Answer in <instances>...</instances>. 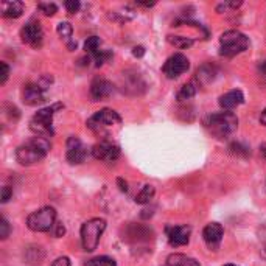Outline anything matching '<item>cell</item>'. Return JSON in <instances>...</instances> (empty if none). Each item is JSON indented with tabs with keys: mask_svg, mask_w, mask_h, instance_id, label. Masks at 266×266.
Instances as JSON below:
<instances>
[{
	"mask_svg": "<svg viewBox=\"0 0 266 266\" xmlns=\"http://www.w3.org/2000/svg\"><path fill=\"white\" fill-rule=\"evenodd\" d=\"M50 148L52 145L49 140L36 136L18 148V151H16V159L22 165H33L36 162H41L49 154Z\"/></svg>",
	"mask_w": 266,
	"mask_h": 266,
	"instance_id": "cell-1",
	"label": "cell"
},
{
	"mask_svg": "<svg viewBox=\"0 0 266 266\" xmlns=\"http://www.w3.org/2000/svg\"><path fill=\"white\" fill-rule=\"evenodd\" d=\"M204 124H206L207 131L216 139H226L237 131L238 118L235 114L224 111V112H216V114L209 115Z\"/></svg>",
	"mask_w": 266,
	"mask_h": 266,
	"instance_id": "cell-2",
	"label": "cell"
},
{
	"mask_svg": "<svg viewBox=\"0 0 266 266\" xmlns=\"http://www.w3.org/2000/svg\"><path fill=\"white\" fill-rule=\"evenodd\" d=\"M64 107L61 103L49 106V107H44L41 111H38L33 118L30 121V129L33 131L38 137H52L53 136V115L58 109Z\"/></svg>",
	"mask_w": 266,
	"mask_h": 266,
	"instance_id": "cell-3",
	"label": "cell"
},
{
	"mask_svg": "<svg viewBox=\"0 0 266 266\" xmlns=\"http://www.w3.org/2000/svg\"><path fill=\"white\" fill-rule=\"evenodd\" d=\"M104 229H106V221L100 220V218H93V220H89L81 226V241H83L84 251L89 252L95 251Z\"/></svg>",
	"mask_w": 266,
	"mask_h": 266,
	"instance_id": "cell-4",
	"label": "cell"
},
{
	"mask_svg": "<svg viewBox=\"0 0 266 266\" xmlns=\"http://www.w3.org/2000/svg\"><path fill=\"white\" fill-rule=\"evenodd\" d=\"M220 45H221V55L232 58L247 50L249 39L237 30H229L226 33H223L220 39Z\"/></svg>",
	"mask_w": 266,
	"mask_h": 266,
	"instance_id": "cell-5",
	"label": "cell"
},
{
	"mask_svg": "<svg viewBox=\"0 0 266 266\" xmlns=\"http://www.w3.org/2000/svg\"><path fill=\"white\" fill-rule=\"evenodd\" d=\"M56 212L52 207H44L27 218V226L33 232H47L55 226Z\"/></svg>",
	"mask_w": 266,
	"mask_h": 266,
	"instance_id": "cell-6",
	"label": "cell"
},
{
	"mask_svg": "<svg viewBox=\"0 0 266 266\" xmlns=\"http://www.w3.org/2000/svg\"><path fill=\"white\" fill-rule=\"evenodd\" d=\"M190 67V62L187 59V56H184L182 53H176L173 56H170L167 59V62L162 67L164 75H167V78L173 80V78H178L179 75L185 73Z\"/></svg>",
	"mask_w": 266,
	"mask_h": 266,
	"instance_id": "cell-7",
	"label": "cell"
},
{
	"mask_svg": "<svg viewBox=\"0 0 266 266\" xmlns=\"http://www.w3.org/2000/svg\"><path fill=\"white\" fill-rule=\"evenodd\" d=\"M21 38H22V42L31 45L33 49H39L44 39V31H42L41 24L39 22L25 24L21 30Z\"/></svg>",
	"mask_w": 266,
	"mask_h": 266,
	"instance_id": "cell-8",
	"label": "cell"
},
{
	"mask_svg": "<svg viewBox=\"0 0 266 266\" xmlns=\"http://www.w3.org/2000/svg\"><path fill=\"white\" fill-rule=\"evenodd\" d=\"M115 123H120V115L112 109H101L87 120V126L92 129H100L104 126H112Z\"/></svg>",
	"mask_w": 266,
	"mask_h": 266,
	"instance_id": "cell-9",
	"label": "cell"
},
{
	"mask_svg": "<svg viewBox=\"0 0 266 266\" xmlns=\"http://www.w3.org/2000/svg\"><path fill=\"white\" fill-rule=\"evenodd\" d=\"M165 232H167V238H168L170 246L179 247L189 243L192 227L190 226H167Z\"/></svg>",
	"mask_w": 266,
	"mask_h": 266,
	"instance_id": "cell-10",
	"label": "cell"
},
{
	"mask_svg": "<svg viewBox=\"0 0 266 266\" xmlns=\"http://www.w3.org/2000/svg\"><path fill=\"white\" fill-rule=\"evenodd\" d=\"M87 156V148L83 145V142L78 137L72 136L67 140V154L66 158L70 164H81L84 162Z\"/></svg>",
	"mask_w": 266,
	"mask_h": 266,
	"instance_id": "cell-11",
	"label": "cell"
},
{
	"mask_svg": "<svg viewBox=\"0 0 266 266\" xmlns=\"http://www.w3.org/2000/svg\"><path fill=\"white\" fill-rule=\"evenodd\" d=\"M92 154L95 159H100V161H106V162H114L118 159L120 156V148L111 142H100L97 144L95 147L92 148Z\"/></svg>",
	"mask_w": 266,
	"mask_h": 266,
	"instance_id": "cell-12",
	"label": "cell"
},
{
	"mask_svg": "<svg viewBox=\"0 0 266 266\" xmlns=\"http://www.w3.org/2000/svg\"><path fill=\"white\" fill-rule=\"evenodd\" d=\"M223 235H224V229L218 223H210L204 227V230H202L204 241L212 251H218V247H220L221 240H223Z\"/></svg>",
	"mask_w": 266,
	"mask_h": 266,
	"instance_id": "cell-13",
	"label": "cell"
},
{
	"mask_svg": "<svg viewBox=\"0 0 266 266\" xmlns=\"http://www.w3.org/2000/svg\"><path fill=\"white\" fill-rule=\"evenodd\" d=\"M112 92H114L112 83H109L104 78H97L90 84V97L93 101H101L111 95Z\"/></svg>",
	"mask_w": 266,
	"mask_h": 266,
	"instance_id": "cell-14",
	"label": "cell"
},
{
	"mask_svg": "<svg viewBox=\"0 0 266 266\" xmlns=\"http://www.w3.org/2000/svg\"><path fill=\"white\" fill-rule=\"evenodd\" d=\"M24 103L28 106H38L41 103L45 101V95H44V87H41V84H33L30 83L24 87V93H22Z\"/></svg>",
	"mask_w": 266,
	"mask_h": 266,
	"instance_id": "cell-15",
	"label": "cell"
},
{
	"mask_svg": "<svg viewBox=\"0 0 266 266\" xmlns=\"http://www.w3.org/2000/svg\"><path fill=\"white\" fill-rule=\"evenodd\" d=\"M244 101V95L241 90H230L224 95L220 97V106L224 111H230V109H235Z\"/></svg>",
	"mask_w": 266,
	"mask_h": 266,
	"instance_id": "cell-16",
	"label": "cell"
},
{
	"mask_svg": "<svg viewBox=\"0 0 266 266\" xmlns=\"http://www.w3.org/2000/svg\"><path fill=\"white\" fill-rule=\"evenodd\" d=\"M24 13V4L13 0V2H4L2 5V14L8 19H18Z\"/></svg>",
	"mask_w": 266,
	"mask_h": 266,
	"instance_id": "cell-17",
	"label": "cell"
},
{
	"mask_svg": "<svg viewBox=\"0 0 266 266\" xmlns=\"http://www.w3.org/2000/svg\"><path fill=\"white\" fill-rule=\"evenodd\" d=\"M164 266H201V264L192 257H187L184 254H173L167 258Z\"/></svg>",
	"mask_w": 266,
	"mask_h": 266,
	"instance_id": "cell-18",
	"label": "cell"
},
{
	"mask_svg": "<svg viewBox=\"0 0 266 266\" xmlns=\"http://www.w3.org/2000/svg\"><path fill=\"white\" fill-rule=\"evenodd\" d=\"M195 93H196V84L190 81L181 87V90L178 92V100H190L192 97H195Z\"/></svg>",
	"mask_w": 266,
	"mask_h": 266,
	"instance_id": "cell-19",
	"label": "cell"
},
{
	"mask_svg": "<svg viewBox=\"0 0 266 266\" xmlns=\"http://www.w3.org/2000/svg\"><path fill=\"white\" fill-rule=\"evenodd\" d=\"M154 196V187L153 185H145L142 190H140V193L136 196V202L137 204H147V202H150Z\"/></svg>",
	"mask_w": 266,
	"mask_h": 266,
	"instance_id": "cell-20",
	"label": "cell"
},
{
	"mask_svg": "<svg viewBox=\"0 0 266 266\" xmlns=\"http://www.w3.org/2000/svg\"><path fill=\"white\" fill-rule=\"evenodd\" d=\"M87 266H117L115 260L111 258V257H106V255H101V257H95L87 261Z\"/></svg>",
	"mask_w": 266,
	"mask_h": 266,
	"instance_id": "cell-21",
	"label": "cell"
},
{
	"mask_svg": "<svg viewBox=\"0 0 266 266\" xmlns=\"http://www.w3.org/2000/svg\"><path fill=\"white\" fill-rule=\"evenodd\" d=\"M100 45H101L100 38L90 36V38H87V41L84 42V50H86L87 53H93V55H95V53L98 52V49H100Z\"/></svg>",
	"mask_w": 266,
	"mask_h": 266,
	"instance_id": "cell-22",
	"label": "cell"
},
{
	"mask_svg": "<svg viewBox=\"0 0 266 266\" xmlns=\"http://www.w3.org/2000/svg\"><path fill=\"white\" fill-rule=\"evenodd\" d=\"M168 41L173 44L178 49H189L193 45V41L190 38H182V36H170Z\"/></svg>",
	"mask_w": 266,
	"mask_h": 266,
	"instance_id": "cell-23",
	"label": "cell"
},
{
	"mask_svg": "<svg viewBox=\"0 0 266 266\" xmlns=\"http://www.w3.org/2000/svg\"><path fill=\"white\" fill-rule=\"evenodd\" d=\"M56 31H58V35H59L61 38H64V39H67V41H69V39L72 38L73 28H72V25H70L69 22H61V24L58 25Z\"/></svg>",
	"mask_w": 266,
	"mask_h": 266,
	"instance_id": "cell-24",
	"label": "cell"
},
{
	"mask_svg": "<svg viewBox=\"0 0 266 266\" xmlns=\"http://www.w3.org/2000/svg\"><path fill=\"white\" fill-rule=\"evenodd\" d=\"M111 58H112V53H111V52H103V50H98L95 55H93V59H95V66H97V67L103 66L104 62H106L107 59H111Z\"/></svg>",
	"mask_w": 266,
	"mask_h": 266,
	"instance_id": "cell-25",
	"label": "cell"
},
{
	"mask_svg": "<svg viewBox=\"0 0 266 266\" xmlns=\"http://www.w3.org/2000/svg\"><path fill=\"white\" fill-rule=\"evenodd\" d=\"M38 8L41 10V13H44L45 16H53L56 11H58V7L55 4H50V2H41L38 5Z\"/></svg>",
	"mask_w": 266,
	"mask_h": 266,
	"instance_id": "cell-26",
	"label": "cell"
},
{
	"mask_svg": "<svg viewBox=\"0 0 266 266\" xmlns=\"http://www.w3.org/2000/svg\"><path fill=\"white\" fill-rule=\"evenodd\" d=\"M8 235H10V224L7 223L5 218H2V220H0V238L7 240Z\"/></svg>",
	"mask_w": 266,
	"mask_h": 266,
	"instance_id": "cell-27",
	"label": "cell"
},
{
	"mask_svg": "<svg viewBox=\"0 0 266 266\" xmlns=\"http://www.w3.org/2000/svg\"><path fill=\"white\" fill-rule=\"evenodd\" d=\"M64 7H66V10H67V13H70V14H75V13H78V10H80V2L78 0H67V2L64 4Z\"/></svg>",
	"mask_w": 266,
	"mask_h": 266,
	"instance_id": "cell-28",
	"label": "cell"
},
{
	"mask_svg": "<svg viewBox=\"0 0 266 266\" xmlns=\"http://www.w3.org/2000/svg\"><path fill=\"white\" fill-rule=\"evenodd\" d=\"M0 69H2V73H0V84H5L10 75V67L7 62H0Z\"/></svg>",
	"mask_w": 266,
	"mask_h": 266,
	"instance_id": "cell-29",
	"label": "cell"
},
{
	"mask_svg": "<svg viewBox=\"0 0 266 266\" xmlns=\"http://www.w3.org/2000/svg\"><path fill=\"white\" fill-rule=\"evenodd\" d=\"M229 150H230L232 154H247V148L241 147L240 144H232L229 147Z\"/></svg>",
	"mask_w": 266,
	"mask_h": 266,
	"instance_id": "cell-30",
	"label": "cell"
},
{
	"mask_svg": "<svg viewBox=\"0 0 266 266\" xmlns=\"http://www.w3.org/2000/svg\"><path fill=\"white\" fill-rule=\"evenodd\" d=\"M11 196H13V190L10 189L8 185H5L2 189V198H0V199H2V202H8L11 199Z\"/></svg>",
	"mask_w": 266,
	"mask_h": 266,
	"instance_id": "cell-31",
	"label": "cell"
},
{
	"mask_svg": "<svg viewBox=\"0 0 266 266\" xmlns=\"http://www.w3.org/2000/svg\"><path fill=\"white\" fill-rule=\"evenodd\" d=\"M52 266H70V260L67 257H59L53 261Z\"/></svg>",
	"mask_w": 266,
	"mask_h": 266,
	"instance_id": "cell-32",
	"label": "cell"
},
{
	"mask_svg": "<svg viewBox=\"0 0 266 266\" xmlns=\"http://www.w3.org/2000/svg\"><path fill=\"white\" fill-rule=\"evenodd\" d=\"M132 55L136 56V58H142L144 55H145V49L144 47H134V50H132Z\"/></svg>",
	"mask_w": 266,
	"mask_h": 266,
	"instance_id": "cell-33",
	"label": "cell"
},
{
	"mask_svg": "<svg viewBox=\"0 0 266 266\" xmlns=\"http://www.w3.org/2000/svg\"><path fill=\"white\" fill-rule=\"evenodd\" d=\"M55 226H56V230H55V235H56V237H62V235H64V232H66L64 226H62L61 223H56Z\"/></svg>",
	"mask_w": 266,
	"mask_h": 266,
	"instance_id": "cell-34",
	"label": "cell"
},
{
	"mask_svg": "<svg viewBox=\"0 0 266 266\" xmlns=\"http://www.w3.org/2000/svg\"><path fill=\"white\" fill-rule=\"evenodd\" d=\"M117 182H118V185H120V190H121V192H128V184L124 182L121 178H118V179H117Z\"/></svg>",
	"mask_w": 266,
	"mask_h": 266,
	"instance_id": "cell-35",
	"label": "cell"
},
{
	"mask_svg": "<svg viewBox=\"0 0 266 266\" xmlns=\"http://www.w3.org/2000/svg\"><path fill=\"white\" fill-rule=\"evenodd\" d=\"M260 123L266 126V109H264V111L261 112V115H260Z\"/></svg>",
	"mask_w": 266,
	"mask_h": 266,
	"instance_id": "cell-36",
	"label": "cell"
},
{
	"mask_svg": "<svg viewBox=\"0 0 266 266\" xmlns=\"http://www.w3.org/2000/svg\"><path fill=\"white\" fill-rule=\"evenodd\" d=\"M260 72H261L263 75H266V61H263L261 64H260Z\"/></svg>",
	"mask_w": 266,
	"mask_h": 266,
	"instance_id": "cell-37",
	"label": "cell"
},
{
	"mask_svg": "<svg viewBox=\"0 0 266 266\" xmlns=\"http://www.w3.org/2000/svg\"><path fill=\"white\" fill-rule=\"evenodd\" d=\"M67 47H69V50H75V49H76V42H75V41H70V42L67 44Z\"/></svg>",
	"mask_w": 266,
	"mask_h": 266,
	"instance_id": "cell-38",
	"label": "cell"
},
{
	"mask_svg": "<svg viewBox=\"0 0 266 266\" xmlns=\"http://www.w3.org/2000/svg\"><path fill=\"white\" fill-rule=\"evenodd\" d=\"M137 5H142V7H154V2H137Z\"/></svg>",
	"mask_w": 266,
	"mask_h": 266,
	"instance_id": "cell-39",
	"label": "cell"
},
{
	"mask_svg": "<svg viewBox=\"0 0 266 266\" xmlns=\"http://www.w3.org/2000/svg\"><path fill=\"white\" fill-rule=\"evenodd\" d=\"M226 266H237V264H226Z\"/></svg>",
	"mask_w": 266,
	"mask_h": 266,
	"instance_id": "cell-40",
	"label": "cell"
}]
</instances>
